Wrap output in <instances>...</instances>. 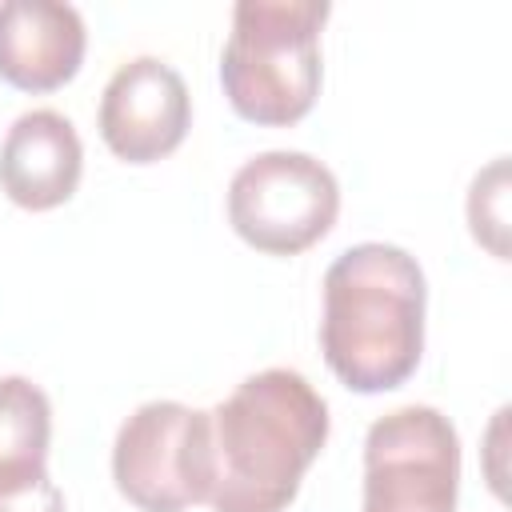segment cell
Segmentation results:
<instances>
[{
	"label": "cell",
	"mask_w": 512,
	"mask_h": 512,
	"mask_svg": "<svg viewBox=\"0 0 512 512\" xmlns=\"http://www.w3.org/2000/svg\"><path fill=\"white\" fill-rule=\"evenodd\" d=\"M52 404L28 376H0V492L48 476Z\"/></svg>",
	"instance_id": "10"
},
{
	"label": "cell",
	"mask_w": 512,
	"mask_h": 512,
	"mask_svg": "<svg viewBox=\"0 0 512 512\" xmlns=\"http://www.w3.org/2000/svg\"><path fill=\"white\" fill-rule=\"evenodd\" d=\"M88 32L64 0H4L0 4V80L20 92L64 88L84 60Z\"/></svg>",
	"instance_id": "8"
},
{
	"label": "cell",
	"mask_w": 512,
	"mask_h": 512,
	"mask_svg": "<svg viewBox=\"0 0 512 512\" xmlns=\"http://www.w3.org/2000/svg\"><path fill=\"white\" fill-rule=\"evenodd\" d=\"M424 268L400 244L344 248L324 272L320 352L340 384L376 396L400 388L424 356Z\"/></svg>",
	"instance_id": "1"
},
{
	"label": "cell",
	"mask_w": 512,
	"mask_h": 512,
	"mask_svg": "<svg viewBox=\"0 0 512 512\" xmlns=\"http://www.w3.org/2000/svg\"><path fill=\"white\" fill-rule=\"evenodd\" d=\"M0 512H64V492L56 488L52 476L24 484V488H4L0 492Z\"/></svg>",
	"instance_id": "12"
},
{
	"label": "cell",
	"mask_w": 512,
	"mask_h": 512,
	"mask_svg": "<svg viewBox=\"0 0 512 512\" xmlns=\"http://www.w3.org/2000/svg\"><path fill=\"white\" fill-rule=\"evenodd\" d=\"M84 172V144L68 116L32 108L12 120L0 144V188L28 212H48L72 200Z\"/></svg>",
	"instance_id": "9"
},
{
	"label": "cell",
	"mask_w": 512,
	"mask_h": 512,
	"mask_svg": "<svg viewBox=\"0 0 512 512\" xmlns=\"http://www.w3.org/2000/svg\"><path fill=\"white\" fill-rule=\"evenodd\" d=\"M208 420L216 512H284L328 440V404L292 368L252 372Z\"/></svg>",
	"instance_id": "2"
},
{
	"label": "cell",
	"mask_w": 512,
	"mask_h": 512,
	"mask_svg": "<svg viewBox=\"0 0 512 512\" xmlns=\"http://www.w3.org/2000/svg\"><path fill=\"white\" fill-rule=\"evenodd\" d=\"M508 160L496 156L468 188V228L496 260H508Z\"/></svg>",
	"instance_id": "11"
},
{
	"label": "cell",
	"mask_w": 512,
	"mask_h": 512,
	"mask_svg": "<svg viewBox=\"0 0 512 512\" xmlns=\"http://www.w3.org/2000/svg\"><path fill=\"white\" fill-rule=\"evenodd\" d=\"M460 436L432 404L372 420L364 436V512H456Z\"/></svg>",
	"instance_id": "6"
},
{
	"label": "cell",
	"mask_w": 512,
	"mask_h": 512,
	"mask_svg": "<svg viewBox=\"0 0 512 512\" xmlns=\"http://www.w3.org/2000/svg\"><path fill=\"white\" fill-rule=\"evenodd\" d=\"M112 156L128 164H156L176 152L192 124V96L184 76L160 56H136L112 72L96 112Z\"/></svg>",
	"instance_id": "7"
},
{
	"label": "cell",
	"mask_w": 512,
	"mask_h": 512,
	"mask_svg": "<svg viewBox=\"0 0 512 512\" xmlns=\"http://www.w3.org/2000/svg\"><path fill=\"white\" fill-rule=\"evenodd\" d=\"M112 480L140 512H184L212 492V420L180 400L140 404L116 432Z\"/></svg>",
	"instance_id": "5"
},
{
	"label": "cell",
	"mask_w": 512,
	"mask_h": 512,
	"mask_svg": "<svg viewBox=\"0 0 512 512\" xmlns=\"http://www.w3.org/2000/svg\"><path fill=\"white\" fill-rule=\"evenodd\" d=\"M340 212L332 168L308 152L272 148L244 160L228 184L232 232L268 256H296L324 240Z\"/></svg>",
	"instance_id": "4"
},
{
	"label": "cell",
	"mask_w": 512,
	"mask_h": 512,
	"mask_svg": "<svg viewBox=\"0 0 512 512\" xmlns=\"http://www.w3.org/2000/svg\"><path fill=\"white\" fill-rule=\"evenodd\" d=\"M328 0H240L220 52V84L248 124L288 128L320 96V28Z\"/></svg>",
	"instance_id": "3"
}]
</instances>
